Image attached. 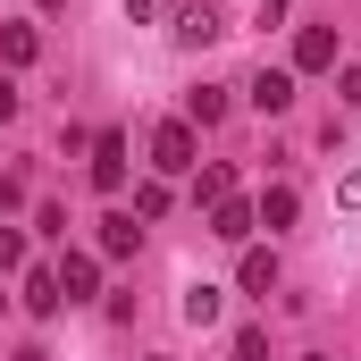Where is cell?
<instances>
[{
	"label": "cell",
	"mask_w": 361,
	"mask_h": 361,
	"mask_svg": "<svg viewBox=\"0 0 361 361\" xmlns=\"http://www.w3.org/2000/svg\"><path fill=\"white\" fill-rule=\"evenodd\" d=\"M92 185H101V193H118V185H126V135H118V126H109V135H92Z\"/></svg>",
	"instance_id": "cell-4"
},
{
	"label": "cell",
	"mask_w": 361,
	"mask_h": 361,
	"mask_svg": "<svg viewBox=\"0 0 361 361\" xmlns=\"http://www.w3.org/2000/svg\"><path fill=\"white\" fill-rule=\"evenodd\" d=\"M319 68H336V25H302L294 34V76H319Z\"/></svg>",
	"instance_id": "cell-3"
},
{
	"label": "cell",
	"mask_w": 361,
	"mask_h": 361,
	"mask_svg": "<svg viewBox=\"0 0 361 361\" xmlns=\"http://www.w3.org/2000/svg\"><path fill=\"white\" fill-rule=\"evenodd\" d=\"M336 202H345V210H361V169H345V185H336Z\"/></svg>",
	"instance_id": "cell-20"
},
{
	"label": "cell",
	"mask_w": 361,
	"mask_h": 361,
	"mask_svg": "<svg viewBox=\"0 0 361 361\" xmlns=\"http://www.w3.org/2000/svg\"><path fill=\"white\" fill-rule=\"evenodd\" d=\"M294 210H302V193H294V185H269V193L252 202V219H261V227H294Z\"/></svg>",
	"instance_id": "cell-11"
},
{
	"label": "cell",
	"mask_w": 361,
	"mask_h": 361,
	"mask_svg": "<svg viewBox=\"0 0 361 361\" xmlns=\"http://www.w3.org/2000/svg\"><path fill=\"white\" fill-rule=\"evenodd\" d=\"M0 269H25V235L17 227H0Z\"/></svg>",
	"instance_id": "cell-18"
},
{
	"label": "cell",
	"mask_w": 361,
	"mask_h": 361,
	"mask_svg": "<svg viewBox=\"0 0 361 361\" xmlns=\"http://www.w3.org/2000/svg\"><path fill=\"white\" fill-rule=\"evenodd\" d=\"M0 319H8V302H0Z\"/></svg>",
	"instance_id": "cell-25"
},
{
	"label": "cell",
	"mask_w": 361,
	"mask_h": 361,
	"mask_svg": "<svg viewBox=\"0 0 361 361\" xmlns=\"http://www.w3.org/2000/svg\"><path fill=\"white\" fill-rule=\"evenodd\" d=\"M34 8H68V0H34Z\"/></svg>",
	"instance_id": "cell-23"
},
{
	"label": "cell",
	"mask_w": 361,
	"mask_h": 361,
	"mask_svg": "<svg viewBox=\"0 0 361 361\" xmlns=\"http://www.w3.org/2000/svg\"><path fill=\"white\" fill-rule=\"evenodd\" d=\"M286 8H294V0H261V25H277V17H286Z\"/></svg>",
	"instance_id": "cell-22"
},
{
	"label": "cell",
	"mask_w": 361,
	"mask_h": 361,
	"mask_svg": "<svg viewBox=\"0 0 361 361\" xmlns=\"http://www.w3.org/2000/svg\"><path fill=\"white\" fill-rule=\"evenodd\" d=\"M185 319L210 328V319H219V286H193V294H185Z\"/></svg>",
	"instance_id": "cell-15"
},
{
	"label": "cell",
	"mask_w": 361,
	"mask_h": 361,
	"mask_svg": "<svg viewBox=\"0 0 361 361\" xmlns=\"http://www.w3.org/2000/svg\"><path fill=\"white\" fill-rule=\"evenodd\" d=\"M59 294H68V302H92V294H101V261H92V252H68V261H59Z\"/></svg>",
	"instance_id": "cell-5"
},
{
	"label": "cell",
	"mask_w": 361,
	"mask_h": 361,
	"mask_svg": "<svg viewBox=\"0 0 361 361\" xmlns=\"http://www.w3.org/2000/svg\"><path fill=\"white\" fill-rule=\"evenodd\" d=\"M252 227H261V219H252V202H235V193L210 210V235H219V244H252Z\"/></svg>",
	"instance_id": "cell-6"
},
{
	"label": "cell",
	"mask_w": 361,
	"mask_h": 361,
	"mask_svg": "<svg viewBox=\"0 0 361 361\" xmlns=\"http://www.w3.org/2000/svg\"><path fill=\"white\" fill-rule=\"evenodd\" d=\"M302 361H328V353H302Z\"/></svg>",
	"instance_id": "cell-24"
},
{
	"label": "cell",
	"mask_w": 361,
	"mask_h": 361,
	"mask_svg": "<svg viewBox=\"0 0 361 361\" xmlns=\"http://www.w3.org/2000/svg\"><path fill=\"white\" fill-rule=\"evenodd\" d=\"M135 244H143V227H135L126 210H109V219H101V261H126Z\"/></svg>",
	"instance_id": "cell-9"
},
{
	"label": "cell",
	"mask_w": 361,
	"mask_h": 361,
	"mask_svg": "<svg viewBox=\"0 0 361 361\" xmlns=\"http://www.w3.org/2000/svg\"><path fill=\"white\" fill-rule=\"evenodd\" d=\"M336 92H345V109H361V59L345 68V76H336Z\"/></svg>",
	"instance_id": "cell-19"
},
{
	"label": "cell",
	"mask_w": 361,
	"mask_h": 361,
	"mask_svg": "<svg viewBox=\"0 0 361 361\" xmlns=\"http://www.w3.org/2000/svg\"><path fill=\"white\" fill-rule=\"evenodd\" d=\"M25 302H34V311L51 319V311L68 302V294H59V269H34V277H25Z\"/></svg>",
	"instance_id": "cell-13"
},
{
	"label": "cell",
	"mask_w": 361,
	"mask_h": 361,
	"mask_svg": "<svg viewBox=\"0 0 361 361\" xmlns=\"http://www.w3.org/2000/svg\"><path fill=\"white\" fill-rule=\"evenodd\" d=\"M160 210H169V185L152 177V185H143V193H135V219H160Z\"/></svg>",
	"instance_id": "cell-16"
},
{
	"label": "cell",
	"mask_w": 361,
	"mask_h": 361,
	"mask_svg": "<svg viewBox=\"0 0 361 361\" xmlns=\"http://www.w3.org/2000/svg\"><path fill=\"white\" fill-rule=\"evenodd\" d=\"M227 193H235V177H227V169H193V202H210V210H219Z\"/></svg>",
	"instance_id": "cell-14"
},
{
	"label": "cell",
	"mask_w": 361,
	"mask_h": 361,
	"mask_svg": "<svg viewBox=\"0 0 361 361\" xmlns=\"http://www.w3.org/2000/svg\"><path fill=\"white\" fill-rule=\"evenodd\" d=\"M219 118H227V92H219V85L185 92V126H219Z\"/></svg>",
	"instance_id": "cell-12"
},
{
	"label": "cell",
	"mask_w": 361,
	"mask_h": 361,
	"mask_svg": "<svg viewBox=\"0 0 361 361\" xmlns=\"http://www.w3.org/2000/svg\"><path fill=\"white\" fill-rule=\"evenodd\" d=\"M17 101H25V92H17V85H8V76H0V126L17 118Z\"/></svg>",
	"instance_id": "cell-21"
},
{
	"label": "cell",
	"mask_w": 361,
	"mask_h": 361,
	"mask_svg": "<svg viewBox=\"0 0 361 361\" xmlns=\"http://www.w3.org/2000/svg\"><path fill=\"white\" fill-rule=\"evenodd\" d=\"M244 92H252V109H261V118H286V109H294V68H261Z\"/></svg>",
	"instance_id": "cell-2"
},
{
	"label": "cell",
	"mask_w": 361,
	"mask_h": 361,
	"mask_svg": "<svg viewBox=\"0 0 361 361\" xmlns=\"http://www.w3.org/2000/svg\"><path fill=\"white\" fill-rule=\"evenodd\" d=\"M210 34H227L219 8H210V0H185V8H177V42H210Z\"/></svg>",
	"instance_id": "cell-10"
},
{
	"label": "cell",
	"mask_w": 361,
	"mask_h": 361,
	"mask_svg": "<svg viewBox=\"0 0 361 361\" xmlns=\"http://www.w3.org/2000/svg\"><path fill=\"white\" fill-rule=\"evenodd\" d=\"M235 277H244V294H269L277 286V244H244V269Z\"/></svg>",
	"instance_id": "cell-7"
},
{
	"label": "cell",
	"mask_w": 361,
	"mask_h": 361,
	"mask_svg": "<svg viewBox=\"0 0 361 361\" xmlns=\"http://www.w3.org/2000/svg\"><path fill=\"white\" fill-rule=\"evenodd\" d=\"M235 361H269V336L261 328H235Z\"/></svg>",
	"instance_id": "cell-17"
},
{
	"label": "cell",
	"mask_w": 361,
	"mask_h": 361,
	"mask_svg": "<svg viewBox=\"0 0 361 361\" xmlns=\"http://www.w3.org/2000/svg\"><path fill=\"white\" fill-rule=\"evenodd\" d=\"M152 169H160V177H193V169H202V143H193L185 118H169V126L152 135Z\"/></svg>",
	"instance_id": "cell-1"
},
{
	"label": "cell",
	"mask_w": 361,
	"mask_h": 361,
	"mask_svg": "<svg viewBox=\"0 0 361 361\" xmlns=\"http://www.w3.org/2000/svg\"><path fill=\"white\" fill-rule=\"evenodd\" d=\"M42 59V34L34 25H0V68H34Z\"/></svg>",
	"instance_id": "cell-8"
}]
</instances>
